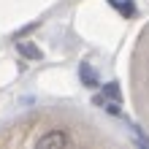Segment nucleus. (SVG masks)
Masks as SVG:
<instances>
[{
	"instance_id": "obj_1",
	"label": "nucleus",
	"mask_w": 149,
	"mask_h": 149,
	"mask_svg": "<svg viewBox=\"0 0 149 149\" xmlns=\"http://www.w3.org/2000/svg\"><path fill=\"white\" fill-rule=\"evenodd\" d=\"M71 136H65L63 130H52L43 138H38V146H71Z\"/></svg>"
},
{
	"instance_id": "obj_2",
	"label": "nucleus",
	"mask_w": 149,
	"mask_h": 149,
	"mask_svg": "<svg viewBox=\"0 0 149 149\" xmlns=\"http://www.w3.org/2000/svg\"><path fill=\"white\" fill-rule=\"evenodd\" d=\"M79 76H81V81H84L87 87H98V84H100V81H98V73L92 71L90 63H81V65H79Z\"/></svg>"
},
{
	"instance_id": "obj_3",
	"label": "nucleus",
	"mask_w": 149,
	"mask_h": 149,
	"mask_svg": "<svg viewBox=\"0 0 149 149\" xmlns=\"http://www.w3.org/2000/svg\"><path fill=\"white\" fill-rule=\"evenodd\" d=\"M103 98H109V100H114V103H119V100H122L119 84H117V81H109L106 87H103Z\"/></svg>"
},
{
	"instance_id": "obj_4",
	"label": "nucleus",
	"mask_w": 149,
	"mask_h": 149,
	"mask_svg": "<svg viewBox=\"0 0 149 149\" xmlns=\"http://www.w3.org/2000/svg\"><path fill=\"white\" fill-rule=\"evenodd\" d=\"M109 3H111L114 8H117V11H119L122 16H133V14H136V6L130 3V0H125V3H122V0H109Z\"/></svg>"
},
{
	"instance_id": "obj_5",
	"label": "nucleus",
	"mask_w": 149,
	"mask_h": 149,
	"mask_svg": "<svg viewBox=\"0 0 149 149\" xmlns=\"http://www.w3.org/2000/svg\"><path fill=\"white\" fill-rule=\"evenodd\" d=\"M16 49L22 52L24 57H33V60H41V49L36 46H30V43H24V41H16Z\"/></svg>"
},
{
	"instance_id": "obj_6",
	"label": "nucleus",
	"mask_w": 149,
	"mask_h": 149,
	"mask_svg": "<svg viewBox=\"0 0 149 149\" xmlns=\"http://www.w3.org/2000/svg\"><path fill=\"white\" fill-rule=\"evenodd\" d=\"M95 103H98V106H103V103H106V100H103V98H95ZM106 109H109L111 114H119V109H117V103H114V100L109 103V106H106Z\"/></svg>"
}]
</instances>
